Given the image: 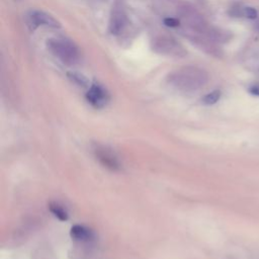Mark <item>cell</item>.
<instances>
[{"label": "cell", "instance_id": "cell-1", "mask_svg": "<svg viewBox=\"0 0 259 259\" xmlns=\"http://www.w3.org/2000/svg\"><path fill=\"white\" fill-rule=\"evenodd\" d=\"M206 78L202 71L187 67L169 75V83L183 91H193L203 85Z\"/></svg>", "mask_w": 259, "mask_h": 259}, {"label": "cell", "instance_id": "cell-2", "mask_svg": "<svg viewBox=\"0 0 259 259\" xmlns=\"http://www.w3.org/2000/svg\"><path fill=\"white\" fill-rule=\"evenodd\" d=\"M47 46L54 56L69 66L74 65L79 60L78 48L69 39L50 38L47 41Z\"/></svg>", "mask_w": 259, "mask_h": 259}, {"label": "cell", "instance_id": "cell-3", "mask_svg": "<svg viewBox=\"0 0 259 259\" xmlns=\"http://www.w3.org/2000/svg\"><path fill=\"white\" fill-rule=\"evenodd\" d=\"M94 154L96 159L107 169L112 171H117L120 169L119 160L111 149L105 146L97 145L94 148Z\"/></svg>", "mask_w": 259, "mask_h": 259}, {"label": "cell", "instance_id": "cell-4", "mask_svg": "<svg viewBox=\"0 0 259 259\" xmlns=\"http://www.w3.org/2000/svg\"><path fill=\"white\" fill-rule=\"evenodd\" d=\"M27 17H28L29 23L32 25L33 28L38 25H45V26H50L54 28H58L61 26L60 22L55 17H53L51 14H48L44 11L31 10L29 11Z\"/></svg>", "mask_w": 259, "mask_h": 259}, {"label": "cell", "instance_id": "cell-5", "mask_svg": "<svg viewBox=\"0 0 259 259\" xmlns=\"http://www.w3.org/2000/svg\"><path fill=\"white\" fill-rule=\"evenodd\" d=\"M87 101L96 108L103 107L108 100V95L106 91L97 84H92L86 94Z\"/></svg>", "mask_w": 259, "mask_h": 259}, {"label": "cell", "instance_id": "cell-6", "mask_svg": "<svg viewBox=\"0 0 259 259\" xmlns=\"http://www.w3.org/2000/svg\"><path fill=\"white\" fill-rule=\"evenodd\" d=\"M70 235L74 240H77V241H87L92 238L91 231L80 225L73 226L71 228Z\"/></svg>", "mask_w": 259, "mask_h": 259}, {"label": "cell", "instance_id": "cell-7", "mask_svg": "<svg viewBox=\"0 0 259 259\" xmlns=\"http://www.w3.org/2000/svg\"><path fill=\"white\" fill-rule=\"evenodd\" d=\"M124 24V20H123V16L121 15V13L119 12H115L111 19H110V23H109V31L112 34H117L119 33V31L121 30L122 26Z\"/></svg>", "mask_w": 259, "mask_h": 259}, {"label": "cell", "instance_id": "cell-8", "mask_svg": "<svg viewBox=\"0 0 259 259\" xmlns=\"http://www.w3.org/2000/svg\"><path fill=\"white\" fill-rule=\"evenodd\" d=\"M49 208L51 210V212L58 218L60 221H67L68 220V213L67 211L58 203L56 202H51L49 204Z\"/></svg>", "mask_w": 259, "mask_h": 259}, {"label": "cell", "instance_id": "cell-9", "mask_svg": "<svg viewBox=\"0 0 259 259\" xmlns=\"http://www.w3.org/2000/svg\"><path fill=\"white\" fill-rule=\"evenodd\" d=\"M68 77L73 81L75 82L76 84L80 85V86H83V87H86L88 86L89 84V80L87 79V77L85 75H83L82 73L80 72H76V71H73V72H68Z\"/></svg>", "mask_w": 259, "mask_h": 259}, {"label": "cell", "instance_id": "cell-10", "mask_svg": "<svg viewBox=\"0 0 259 259\" xmlns=\"http://www.w3.org/2000/svg\"><path fill=\"white\" fill-rule=\"evenodd\" d=\"M220 97H221V91L220 90H214V91L209 92L205 96H203L202 102L204 104L211 105V104H214L220 99Z\"/></svg>", "mask_w": 259, "mask_h": 259}, {"label": "cell", "instance_id": "cell-11", "mask_svg": "<svg viewBox=\"0 0 259 259\" xmlns=\"http://www.w3.org/2000/svg\"><path fill=\"white\" fill-rule=\"evenodd\" d=\"M163 22L166 26H169V27H176L179 25V20L174 17H166L164 18Z\"/></svg>", "mask_w": 259, "mask_h": 259}, {"label": "cell", "instance_id": "cell-12", "mask_svg": "<svg viewBox=\"0 0 259 259\" xmlns=\"http://www.w3.org/2000/svg\"><path fill=\"white\" fill-rule=\"evenodd\" d=\"M244 13L250 19H255L257 17V11L252 7H246L244 9Z\"/></svg>", "mask_w": 259, "mask_h": 259}, {"label": "cell", "instance_id": "cell-13", "mask_svg": "<svg viewBox=\"0 0 259 259\" xmlns=\"http://www.w3.org/2000/svg\"><path fill=\"white\" fill-rule=\"evenodd\" d=\"M249 91H250L253 95H257V96H259V85H254V86L250 87Z\"/></svg>", "mask_w": 259, "mask_h": 259}]
</instances>
